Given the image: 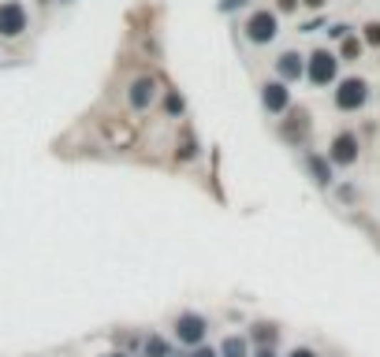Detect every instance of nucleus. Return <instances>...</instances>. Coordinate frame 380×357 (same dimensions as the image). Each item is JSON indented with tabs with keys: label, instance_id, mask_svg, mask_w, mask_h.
I'll use <instances>...</instances> for the list:
<instances>
[{
	"label": "nucleus",
	"instance_id": "obj_8",
	"mask_svg": "<svg viewBox=\"0 0 380 357\" xmlns=\"http://www.w3.org/2000/svg\"><path fill=\"white\" fill-rule=\"evenodd\" d=\"M279 131H284V138H287L291 145L306 142V134H309V112H306V108H294L291 116H287V123L279 127Z\"/></svg>",
	"mask_w": 380,
	"mask_h": 357
},
{
	"label": "nucleus",
	"instance_id": "obj_25",
	"mask_svg": "<svg viewBox=\"0 0 380 357\" xmlns=\"http://www.w3.org/2000/svg\"><path fill=\"white\" fill-rule=\"evenodd\" d=\"M41 4H45V0H41Z\"/></svg>",
	"mask_w": 380,
	"mask_h": 357
},
{
	"label": "nucleus",
	"instance_id": "obj_19",
	"mask_svg": "<svg viewBox=\"0 0 380 357\" xmlns=\"http://www.w3.org/2000/svg\"><path fill=\"white\" fill-rule=\"evenodd\" d=\"M287 357H317V353H313L309 346H294V350H291Z\"/></svg>",
	"mask_w": 380,
	"mask_h": 357
},
{
	"label": "nucleus",
	"instance_id": "obj_5",
	"mask_svg": "<svg viewBox=\"0 0 380 357\" xmlns=\"http://www.w3.org/2000/svg\"><path fill=\"white\" fill-rule=\"evenodd\" d=\"M242 30H246V38H250L254 45H269L276 38V30H279V19H276V11L261 8V11H254L250 19H246Z\"/></svg>",
	"mask_w": 380,
	"mask_h": 357
},
{
	"label": "nucleus",
	"instance_id": "obj_18",
	"mask_svg": "<svg viewBox=\"0 0 380 357\" xmlns=\"http://www.w3.org/2000/svg\"><path fill=\"white\" fill-rule=\"evenodd\" d=\"M194 357H220V350H217V346H205V343H202V346H194Z\"/></svg>",
	"mask_w": 380,
	"mask_h": 357
},
{
	"label": "nucleus",
	"instance_id": "obj_9",
	"mask_svg": "<svg viewBox=\"0 0 380 357\" xmlns=\"http://www.w3.org/2000/svg\"><path fill=\"white\" fill-rule=\"evenodd\" d=\"M127 97H130V108H150L153 97H157V78H153V75L135 78V86H130Z\"/></svg>",
	"mask_w": 380,
	"mask_h": 357
},
{
	"label": "nucleus",
	"instance_id": "obj_4",
	"mask_svg": "<svg viewBox=\"0 0 380 357\" xmlns=\"http://www.w3.org/2000/svg\"><path fill=\"white\" fill-rule=\"evenodd\" d=\"M358 153H361V142H358L354 131H339L332 138V145H328V160H332V168H351L358 160Z\"/></svg>",
	"mask_w": 380,
	"mask_h": 357
},
{
	"label": "nucleus",
	"instance_id": "obj_1",
	"mask_svg": "<svg viewBox=\"0 0 380 357\" xmlns=\"http://www.w3.org/2000/svg\"><path fill=\"white\" fill-rule=\"evenodd\" d=\"M172 331H175V339L183 346H202L205 335H209V320L202 313H179L175 324H172Z\"/></svg>",
	"mask_w": 380,
	"mask_h": 357
},
{
	"label": "nucleus",
	"instance_id": "obj_12",
	"mask_svg": "<svg viewBox=\"0 0 380 357\" xmlns=\"http://www.w3.org/2000/svg\"><path fill=\"white\" fill-rule=\"evenodd\" d=\"M217 350H220V357H250V343L242 335H227Z\"/></svg>",
	"mask_w": 380,
	"mask_h": 357
},
{
	"label": "nucleus",
	"instance_id": "obj_22",
	"mask_svg": "<svg viewBox=\"0 0 380 357\" xmlns=\"http://www.w3.org/2000/svg\"><path fill=\"white\" fill-rule=\"evenodd\" d=\"M302 4H306V8H324L328 0H302Z\"/></svg>",
	"mask_w": 380,
	"mask_h": 357
},
{
	"label": "nucleus",
	"instance_id": "obj_2",
	"mask_svg": "<svg viewBox=\"0 0 380 357\" xmlns=\"http://www.w3.org/2000/svg\"><path fill=\"white\" fill-rule=\"evenodd\" d=\"M306 75H309L313 86H332L336 75H339V56L328 53V48H317V53L309 56V63H306Z\"/></svg>",
	"mask_w": 380,
	"mask_h": 357
},
{
	"label": "nucleus",
	"instance_id": "obj_14",
	"mask_svg": "<svg viewBox=\"0 0 380 357\" xmlns=\"http://www.w3.org/2000/svg\"><path fill=\"white\" fill-rule=\"evenodd\" d=\"M142 353L145 357H172V346L164 343L160 335H150V339H145V346H142Z\"/></svg>",
	"mask_w": 380,
	"mask_h": 357
},
{
	"label": "nucleus",
	"instance_id": "obj_6",
	"mask_svg": "<svg viewBox=\"0 0 380 357\" xmlns=\"http://www.w3.org/2000/svg\"><path fill=\"white\" fill-rule=\"evenodd\" d=\"M26 30V8L19 0H4L0 4V38H19Z\"/></svg>",
	"mask_w": 380,
	"mask_h": 357
},
{
	"label": "nucleus",
	"instance_id": "obj_15",
	"mask_svg": "<svg viewBox=\"0 0 380 357\" xmlns=\"http://www.w3.org/2000/svg\"><path fill=\"white\" fill-rule=\"evenodd\" d=\"M361 45H366V41L343 38V45H339V60H358V56H361Z\"/></svg>",
	"mask_w": 380,
	"mask_h": 357
},
{
	"label": "nucleus",
	"instance_id": "obj_17",
	"mask_svg": "<svg viewBox=\"0 0 380 357\" xmlns=\"http://www.w3.org/2000/svg\"><path fill=\"white\" fill-rule=\"evenodd\" d=\"M366 45L380 48V23H366Z\"/></svg>",
	"mask_w": 380,
	"mask_h": 357
},
{
	"label": "nucleus",
	"instance_id": "obj_11",
	"mask_svg": "<svg viewBox=\"0 0 380 357\" xmlns=\"http://www.w3.org/2000/svg\"><path fill=\"white\" fill-rule=\"evenodd\" d=\"M306 171L313 175V183H317V186H332V160H328V156L309 153L306 156Z\"/></svg>",
	"mask_w": 380,
	"mask_h": 357
},
{
	"label": "nucleus",
	"instance_id": "obj_10",
	"mask_svg": "<svg viewBox=\"0 0 380 357\" xmlns=\"http://www.w3.org/2000/svg\"><path fill=\"white\" fill-rule=\"evenodd\" d=\"M276 71H279V82H299V78L306 75V63L299 53H284L276 60Z\"/></svg>",
	"mask_w": 380,
	"mask_h": 357
},
{
	"label": "nucleus",
	"instance_id": "obj_3",
	"mask_svg": "<svg viewBox=\"0 0 380 357\" xmlns=\"http://www.w3.org/2000/svg\"><path fill=\"white\" fill-rule=\"evenodd\" d=\"M369 101V82L366 78H343L336 86V108L339 112H358Z\"/></svg>",
	"mask_w": 380,
	"mask_h": 357
},
{
	"label": "nucleus",
	"instance_id": "obj_23",
	"mask_svg": "<svg viewBox=\"0 0 380 357\" xmlns=\"http://www.w3.org/2000/svg\"><path fill=\"white\" fill-rule=\"evenodd\" d=\"M235 4L242 8V4H246V0H224V8H235Z\"/></svg>",
	"mask_w": 380,
	"mask_h": 357
},
{
	"label": "nucleus",
	"instance_id": "obj_24",
	"mask_svg": "<svg viewBox=\"0 0 380 357\" xmlns=\"http://www.w3.org/2000/svg\"><path fill=\"white\" fill-rule=\"evenodd\" d=\"M105 357H127V353H105Z\"/></svg>",
	"mask_w": 380,
	"mask_h": 357
},
{
	"label": "nucleus",
	"instance_id": "obj_7",
	"mask_svg": "<svg viewBox=\"0 0 380 357\" xmlns=\"http://www.w3.org/2000/svg\"><path fill=\"white\" fill-rule=\"evenodd\" d=\"M261 105H265L272 116H279V112H287V105H291V93H287V82H265L261 86Z\"/></svg>",
	"mask_w": 380,
	"mask_h": 357
},
{
	"label": "nucleus",
	"instance_id": "obj_16",
	"mask_svg": "<svg viewBox=\"0 0 380 357\" xmlns=\"http://www.w3.org/2000/svg\"><path fill=\"white\" fill-rule=\"evenodd\" d=\"M164 108H168V116H179V112H183V97L172 90L168 97H164Z\"/></svg>",
	"mask_w": 380,
	"mask_h": 357
},
{
	"label": "nucleus",
	"instance_id": "obj_20",
	"mask_svg": "<svg viewBox=\"0 0 380 357\" xmlns=\"http://www.w3.org/2000/svg\"><path fill=\"white\" fill-rule=\"evenodd\" d=\"M250 357H279V353H276V350H272V346H257V350H254V353H250Z\"/></svg>",
	"mask_w": 380,
	"mask_h": 357
},
{
	"label": "nucleus",
	"instance_id": "obj_21",
	"mask_svg": "<svg viewBox=\"0 0 380 357\" xmlns=\"http://www.w3.org/2000/svg\"><path fill=\"white\" fill-rule=\"evenodd\" d=\"M276 4H279V11H294V8H299V0H276Z\"/></svg>",
	"mask_w": 380,
	"mask_h": 357
},
{
	"label": "nucleus",
	"instance_id": "obj_13",
	"mask_svg": "<svg viewBox=\"0 0 380 357\" xmlns=\"http://www.w3.org/2000/svg\"><path fill=\"white\" fill-rule=\"evenodd\" d=\"M276 339H279L276 324H254V343L257 346H276Z\"/></svg>",
	"mask_w": 380,
	"mask_h": 357
}]
</instances>
